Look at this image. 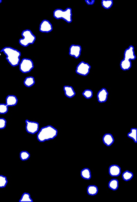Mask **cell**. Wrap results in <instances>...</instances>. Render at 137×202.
<instances>
[{
	"mask_svg": "<svg viewBox=\"0 0 137 202\" xmlns=\"http://www.w3.org/2000/svg\"><path fill=\"white\" fill-rule=\"evenodd\" d=\"M2 0H0V4H1V3H2Z\"/></svg>",
	"mask_w": 137,
	"mask_h": 202,
	"instance_id": "obj_31",
	"label": "cell"
},
{
	"mask_svg": "<svg viewBox=\"0 0 137 202\" xmlns=\"http://www.w3.org/2000/svg\"><path fill=\"white\" fill-rule=\"evenodd\" d=\"M124 58L129 60L131 61L136 59V55L135 54V49L133 45H130L127 49H126L124 52Z\"/></svg>",
	"mask_w": 137,
	"mask_h": 202,
	"instance_id": "obj_10",
	"label": "cell"
},
{
	"mask_svg": "<svg viewBox=\"0 0 137 202\" xmlns=\"http://www.w3.org/2000/svg\"><path fill=\"white\" fill-rule=\"evenodd\" d=\"M22 38L19 40V44L23 47H27L33 44L36 40V37L29 29H25L22 32Z\"/></svg>",
	"mask_w": 137,
	"mask_h": 202,
	"instance_id": "obj_4",
	"label": "cell"
},
{
	"mask_svg": "<svg viewBox=\"0 0 137 202\" xmlns=\"http://www.w3.org/2000/svg\"><path fill=\"white\" fill-rule=\"evenodd\" d=\"M30 157V154L27 151H22L20 154V158L22 161H27Z\"/></svg>",
	"mask_w": 137,
	"mask_h": 202,
	"instance_id": "obj_25",
	"label": "cell"
},
{
	"mask_svg": "<svg viewBox=\"0 0 137 202\" xmlns=\"http://www.w3.org/2000/svg\"><path fill=\"white\" fill-rule=\"evenodd\" d=\"M85 2L86 3V4L88 5H93L95 2L94 0H92V1H88V0H86Z\"/></svg>",
	"mask_w": 137,
	"mask_h": 202,
	"instance_id": "obj_30",
	"label": "cell"
},
{
	"mask_svg": "<svg viewBox=\"0 0 137 202\" xmlns=\"http://www.w3.org/2000/svg\"><path fill=\"white\" fill-rule=\"evenodd\" d=\"M9 106L6 104H0V114H5L8 112Z\"/></svg>",
	"mask_w": 137,
	"mask_h": 202,
	"instance_id": "obj_27",
	"label": "cell"
},
{
	"mask_svg": "<svg viewBox=\"0 0 137 202\" xmlns=\"http://www.w3.org/2000/svg\"><path fill=\"white\" fill-rule=\"evenodd\" d=\"M120 66V68L122 69L123 71L129 70V69H131V67L132 66L131 61L129 60H127V59L124 58L121 61Z\"/></svg>",
	"mask_w": 137,
	"mask_h": 202,
	"instance_id": "obj_15",
	"label": "cell"
},
{
	"mask_svg": "<svg viewBox=\"0 0 137 202\" xmlns=\"http://www.w3.org/2000/svg\"><path fill=\"white\" fill-rule=\"evenodd\" d=\"M83 95L85 97L86 99H90L93 96V92L91 89H85V91L83 92Z\"/></svg>",
	"mask_w": 137,
	"mask_h": 202,
	"instance_id": "obj_28",
	"label": "cell"
},
{
	"mask_svg": "<svg viewBox=\"0 0 137 202\" xmlns=\"http://www.w3.org/2000/svg\"><path fill=\"white\" fill-rule=\"evenodd\" d=\"M20 202H22V201H30V202H33V200H32V198L30 196V194L27 192H24L22 196L20 198V200H19Z\"/></svg>",
	"mask_w": 137,
	"mask_h": 202,
	"instance_id": "obj_24",
	"label": "cell"
},
{
	"mask_svg": "<svg viewBox=\"0 0 137 202\" xmlns=\"http://www.w3.org/2000/svg\"><path fill=\"white\" fill-rule=\"evenodd\" d=\"M7 126V121L4 118H0V130H3Z\"/></svg>",
	"mask_w": 137,
	"mask_h": 202,
	"instance_id": "obj_29",
	"label": "cell"
},
{
	"mask_svg": "<svg viewBox=\"0 0 137 202\" xmlns=\"http://www.w3.org/2000/svg\"><path fill=\"white\" fill-rule=\"evenodd\" d=\"M109 189L112 191H116L118 189L119 187V182L117 179H112L110 182H108V185Z\"/></svg>",
	"mask_w": 137,
	"mask_h": 202,
	"instance_id": "obj_20",
	"label": "cell"
},
{
	"mask_svg": "<svg viewBox=\"0 0 137 202\" xmlns=\"http://www.w3.org/2000/svg\"><path fill=\"white\" fill-rule=\"evenodd\" d=\"M20 71L23 73H28L34 68V63L32 60L24 58L20 60L19 64Z\"/></svg>",
	"mask_w": 137,
	"mask_h": 202,
	"instance_id": "obj_5",
	"label": "cell"
},
{
	"mask_svg": "<svg viewBox=\"0 0 137 202\" xmlns=\"http://www.w3.org/2000/svg\"><path fill=\"white\" fill-rule=\"evenodd\" d=\"M103 142L107 147H110L114 142L113 135L111 134H105L103 136Z\"/></svg>",
	"mask_w": 137,
	"mask_h": 202,
	"instance_id": "obj_14",
	"label": "cell"
},
{
	"mask_svg": "<svg viewBox=\"0 0 137 202\" xmlns=\"http://www.w3.org/2000/svg\"><path fill=\"white\" fill-rule=\"evenodd\" d=\"M108 93L105 88L101 89L97 95L98 101L100 103L105 102L108 99Z\"/></svg>",
	"mask_w": 137,
	"mask_h": 202,
	"instance_id": "obj_12",
	"label": "cell"
},
{
	"mask_svg": "<svg viewBox=\"0 0 137 202\" xmlns=\"http://www.w3.org/2000/svg\"><path fill=\"white\" fill-rule=\"evenodd\" d=\"M58 135V130L51 125L41 128L37 134V139L40 142H45L55 138Z\"/></svg>",
	"mask_w": 137,
	"mask_h": 202,
	"instance_id": "obj_2",
	"label": "cell"
},
{
	"mask_svg": "<svg viewBox=\"0 0 137 202\" xmlns=\"http://www.w3.org/2000/svg\"><path fill=\"white\" fill-rule=\"evenodd\" d=\"M63 89H64V94L68 98H73V97L75 95V92L73 87L70 86H64Z\"/></svg>",
	"mask_w": 137,
	"mask_h": 202,
	"instance_id": "obj_16",
	"label": "cell"
},
{
	"mask_svg": "<svg viewBox=\"0 0 137 202\" xmlns=\"http://www.w3.org/2000/svg\"><path fill=\"white\" fill-rule=\"evenodd\" d=\"M39 31L44 33L50 32L53 31V25L49 20L44 19L40 24Z\"/></svg>",
	"mask_w": 137,
	"mask_h": 202,
	"instance_id": "obj_8",
	"label": "cell"
},
{
	"mask_svg": "<svg viewBox=\"0 0 137 202\" xmlns=\"http://www.w3.org/2000/svg\"><path fill=\"white\" fill-rule=\"evenodd\" d=\"M113 5V0H102L101 1V5L105 9H111Z\"/></svg>",
	"mask_w": 137,
	"mask_h": 202,
	"instance_id": "obj_23",
	"label": "cell"
},
{
	"mask_svg": "<svg viewBox=\"0 0 137 202\" xmlns=\"http://www.w3.org/2000/svg\"><path fill=\"white\" fill-rule=\"evenodd\" d=\"M136 134H137V129L135 128H132L131 129V131H130V132H129L127 134V137L129 138L132 139L135 143H137Z\"/></svg>",
	"mask_w": 137,
	"mask_h": 202,
	"instance_id": "obj_22",
	"label": "cell"
},
{
	"mask_svg": "<svg viewBox=\"0 0 137 202\" xmlns=\"http://www.w3.org/2000/svg\"><path fill=\"white\" fill-rule=\"evenodd\" d=\"M25 130L27 133L30 134H35L39 130V124L35 121L25 120Z\"/></svg>",
	"mask_w": 137,
	"mask_h": 202,
	"instance_id": "obj_7",
	"label": "cell"
},
{
	"mask_svg": "<svg viewBox=\"0 0 137 202\" xmlns=\"http://www.w3.org/2000/svg\"><path fill=\"white\" fill-rule=\"evenodd\" d=\"M133 178V174L132 172H130L129 170H126L122 174V179L126 182L130 181Z\"/></svg>",
	"mask_w": 137,
	"mask_h": 202,
	"instance_id": "obj_21",
	"label": "cell"
},
{
	"mask_svg": "<svg viewBox=\"0 0 137 202\" xmlns=\"http://www.w3.org/2000/svg\"><path fill=\"white\" fill-rule=\"evenodd\" d=\"M18 98L13 95H9L7 96L5 99V102L6 104L8 106H15L18 104Z\"/></svg>",
	"mask_w": 137,
	"mask_h": 202,
	"instance_id": "obj_13",
	"label": "cell"
},
{
	"mask_svg": "<svg viewBox=\"0 0 137 202\" xmlns=\"http://www.w3.org/2000/svg\"><path fill=\"white\" fill-rule=\"evenodd\" d=\"M53 17L57 19H63L67 23H71L72 22V11L71 8H67L65 10L57 9L53 12Z\"/></svg>",
	"mask_w": 137,
	"mask_h": 202,
	"instance_id": "obj_3",
	"label": "cell"
},
{
	"mask_svg": "<svg viewBox=\"0 0 137 202\" xmlns=\"http://www.w3.org/2000/svg\"><path fill=\"white\" fill-rule=\"evenodd\" d=\"M1 52L4 53L6 57V60L11 66L16 67L19 65L21 53L18 49L11 47H5L2 49Z\"/></svg>",
	"mask_w": 137,
	"mask_h": 202,
	"instance_id": "obj_1",
	"label": "cell"
},
{
	"mask_svg": "<svg viewBox=\"0 0 137 202\" xmlns=\"http://www.w3.org/2000/svg\"><path fill=\"white\" fill-rule=\"evenodd\" d=\"M91 66L85 62H81L76 67L75 72L81 76H87L90 73Z\"/></svg>",
	"mask_w": 137,
	"mask_h": 202,
	"instance_id": "obj_6",
	"label": "cell"
},
{
	"mask_svg": "<svg viewBox=\"0 0 137 202\" xmlns=\"http://www.w3.org/2000/svg\"><path fill=\"white\" fill-rule=\"evenodd\" d=\"M24 84L25 86H26L27 88L32 87L35 84V79L33 77V76H27L24 81Z\"/></svg>",
	"mask_w": 137,
	"mask_h": 202,
	"instance_id": "obj_19",
	"label": "cell"
},
{
	"mask_svg": "<svg viewBox=\"0 0 137 202\" xmlns=\"http://www.w3.org/2000/svg\"><path fill=\"white\" fill-rule=\"evenodd\" d=\"M81 50H82V48L81 45L77 44H73L70 47L69 54L71 56V57L75 58H78L81 56Z\"/></svg>",
	"mask_w": 137,
	"mask_h": 202,
	"instance_id": "obj_9",
	"label": "cell"
},
{
	"mask_svg": "<svg viewBox=\"0 0 137 202\" xmlns=\"http://www.w3.org/2000/svg\"><path fill=\"white\" fill-rule=\"evenodd\" d=\"M8 183V180L6 176L0 175V188H4Z\"/></svg>",
	"mask_w": 137,
	"mask_h": 202,
	"instance_id": "obj_26",
	"label": "cell"
},
{
	"mask_svg": "<svg viewBox=\"0 0 137 202\" xmlns=\"http://www.w3.org/2000/svg\"><path fill=\"white\" fill-rule=\"evenodd\" d=\"M87 193L90 196H95L98 193V188L94 185H91L87 187Z\"/></svg>",
	"mask_w": 137,
	"mask_h": 202,
	"instance_id": "obj_17",
	"label": "cell"
},
{
	"mask_svg": "<svg viewBox=\"0 0 137 202\" xmlns=\"http://www.w3.org/2000/svg\"><path fill=\"white\" fill-rule=\"evenodd\" d=\"M81 176L82 178H83L86 180L91 179V170L88 168H85L81 171Z\"/></svg>",
	"mask_w": 137,
	"mask_h": 202,
	"instance_id": "obj_18",
	"label": "cell"
},
{
	"mask_svg": "<svg viewBox=\"0 0 137 202\" xmlns=\"http://www.w3.org/2000/svg\"><path fill=\"white\" fill-rule=\"evenodd\" d=\"M109 175L112 177H118L121 174V168L117 165H112L108 169Z\"/></svg>",
	"mask_w": 137,
	"mask_h": 202,
	"instance_id": "obj_11",
	"label": "cell"
}]
</instances>
